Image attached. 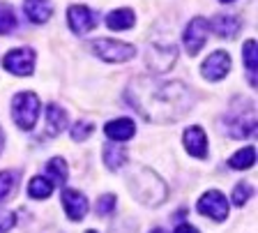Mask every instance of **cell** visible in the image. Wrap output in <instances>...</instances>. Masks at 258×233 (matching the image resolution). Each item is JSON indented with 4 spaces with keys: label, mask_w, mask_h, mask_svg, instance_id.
Wrapping results in <instances>:
<instances>
[{
    "label": "cell",
    "mask_w": 258,
    "mask_h": 233,
    "mask_svg": "<svg viewBox=\"0 0 258 233\" xmlns=\"http://www.w3.org/2000/svg\"><path fill=\"white\" fill-rule=\"evenodd\" d=\"M67 23H70L72 33L76 35H88L97 28V17L95 12L86 5H72L67 10Z\"/></svg>",
    "instance_id": "cell-10"
},
{
    "label": "cell",
    "mask_w": 258,
    "mask_h": 233,
    "mask_svg": "<svg viewBox=\"0 0 258 233\" xmlns=\"http://www.w3.org/2000/svg\"><path fill=\"white\" fill-rule=\"evenodd\" d=\"M90 51L104 63H124V60H132L136 53L132 44L120 42V39H95L90 44Z\"/></svg>",
    "instance_id": "cell-5"
},
{
    "label": "cell",
    "mask_w": 258,
    "mask_h": 233,
    "mask_svg": "<svg viewBox=\"0 0 258 233\" xmlns=\"http://www.w3.org/2000/svg\"><path fill=\"white\" fill-rule=\"evenodd\" d=\"M124 97L148 123H173L194 106V92L182 81H164L157 76H139L129 83Z\"/></svg>",
    "instance_id": "cell-1"
},
{
    "label": "cell",
    "mask_w": 258,
    "mask_h": 233,
    "mask_svg": "<svg viewBox=\"0 0 258 233\" xmlns=\"http://www.w3.org/2000/svg\"><path fill=\"white\" fill-rule=\"evenodd\" d=\"M115 196L113 194H104L102 199L97 201V206H95V212L99 217H108V215H113V210H115Z\"/></svg>",
    "instance_id": "cell-27"
},
{
    "label": "cell",
    "mask_w": 258,
    "mask_h": 233,
    "mask_svg": "<svg viewBox=\"0 0 258 233\" xmlns=\"http://www.w3.org/2000/svg\"><path fill=\"white\" fill-rule=\"evenodd\" d=\"M21 171H0V201H7L16 192Z\"/></svg>",
    "instance_id": "cell-21"
},
{
    "label": "cell",
    "mask_w": 258,
    "mask_h": 233,
    "mask_svg": "<svg viewBox=\"0 0 258 233\" xmlns=\"http://www.w3.org/2000/svg\"><path fill=\"white\" fill-rule=\"evenodd\" d=\"M224 130L233 139H247L256 134V113H253V102L244 97H237L228 106V113L224 115Z\"/></svg>",
    "instance_id": "cell-3"
},
{
    "label": "cell",
    "mask_w": 258,
    "mask_h": 233,
    "mask_svg": "<svg viewBox=\"0 0 258 233\" xmlns=\"http://www.w3.org/2000/svg\"><path fill=\"white\" fill-rule=\"evenodd\" d=\"M64 127H67V113H64V108H60L58 104H48V108H46V132H48V136H58Z\"/></svg>",
    "instance_id": "cell-18"
},
{
    "label": "cell",
    "mask_w": 258,
    "mask_h": 233,
    "mask_svg": "<svg viewBox=\"0 0 258 233\" xmlns=\"http://www.w3.org/2000/svg\"><path fill=\"white\" fill-rule=\"evenodd\" d=\"M212 28H215V33L219 35V37L233 39L237 35V30L242 28V21L235 14H219V17L215 19V23H212Z\"/></svg>",
    "instance_id": "cell-16"
},
{
    "label": "cell",
    "mask_w": 258,
    "mask_h": 233,
    "mask_svg": "<svg viewBox=\"0 0 258 233\" xmlns=\"http://www.w3.org/2000/svg\"><path fill=\"white\" fill-rule=\"evenodd\" d=\"M231 70V55L226 51H215L205 58V63L201 65V72L208 81H221Z\"/></svg>",
    "instance_id": "cell-11"
},
{
    "label": "cell",
    "mask_w": 258,
    "mask_h": 233,
    "mask_svg": "<svg viewBox=\"0 0 258 233\" xmlns=\"http://www.w3.org/2000/svg\"><path fill=\"white\" fill-rule=\"evenodd\" d=\"M28 194L32 196V199H48V196L53 194V183L48 178H44V176H35V178L28 183Z\"/></svg>",
    "instance_id": "cell-20"
},
{
    "label": "cell",
    "mask_w": 258,
    "mask_h": 233,
    "mask_svg": "<svg viewBox=\"0 0 258 233\" xmlns=\"http://www.w3.org/2000/svg\"><path fill=\"white\" fill-rule=\"evenodd\" d=\"M62 208L72 222H81V219L88 215V199L83 196V192H79V190H64L62 192Z\"/></svg>",
    "instance_id": "cell-12"
},
{
    "label": "cell",
    "mask_w": 258,
    "mask_h": 233,
    "mask_svg": "<svg viewBox=\"0 0 258 233\" xmlns=\"http://www.w3.org/2000/svg\"><path fill=\"white\" fill-rule=\"evenodd\" d=\"M173 233H201V231L196 226H191V224H180V226H177Z\"/></svg>",
    "instance_id": "cell-30"
},
{
    "label": "cell",
    "mask_w": 258,
    "mask_h": 233,
    "mask_svg": "<svg viewBox=\"0 0 258 233\" xmlns=\"http://www.w3.org/2000/svg\"><path fill=\"white\" fill-rule=\"evenodd\" d=\"M23 14L30 23H46L53 17V3L51 0H23Z\"/></svg>",
    "instance_id": "cell-14"
},
{
    "label": "cell",
    "mask_w": 258,
    "mask_h": 233,
    "mask_svg": "<svg viewBox=\"0 0 258 233\" xmlns=\"http://www.w3.org/2000/svg\"><path fill=\"white\" fill-rule=\"evenodd\" d=\"M253 162H256V150H253L251 146H247V148H242V150H237L235 155L228 159V166L235 168V171H242V168L253 166Z\"/></svg>",
    "instance_id": "cell-23"
},
{
    "label": "cell",
    "mask_w": 258,
    "mask_h": 233,
    "mask_svg": "<svg viewBox=\"0 0 258 233\" xmlns=\"http://www.w3.org/2000/svg\"><path fill=\"white\" fill-rule=\"evenodd\" d=\"M3 143H5V134H3V130H0V150H3Z\"/></svg>",
    "instance_id": "cell-32"
},
{
    "label": "cell",
    "mask_w": 258,
    "mask_h": 233,
    "mask_svg": "<svg viewBox=\"0 0 258 233\" xmlns=\"http://www.w3.org/2000/svg\"><path fill=\"white\" fill-rule=\"evenodd\" d=\"M182 143L189 155H194V157H199V159L208 157V136H205V132L199 125H191L184 130Z\"/></svg>",
    "instance_id": "cell-13"
},
{
    "label": "cell",
    "mask_w": 258,
    "mask_h": 233,
    "mask_svg": "<svg viewBox=\"0 0 258 233\" xmlns=\"http://www.w3.org/2000/svg\"><path fill=\"white\" fill-rule=\"evenodd\" d=\"M46 173H48V180L53 183V187L55 185H64L67 183V164H64V159H60V157L48 159Z\"/></svg>",
    "instance_id": "cell-24"
},
{
    "label": "cell",
    "mask_w": 258,
    "mask_h": 233,
    "mask_svg": "<svg viewBox=\"0 0 258 233\" xmlns=\"http://www.w3.org/2000/svg\"><path fill=\"white\" fill-rule=\"evenodd\" d=\"M16 28V14L12 10V5L0 3V35H10Z\"/></svg>",
    "instance_id": "cell-25"
},
{
    "label": "cell",
    "mask_w": 258,
    "mask_h": 233,
    "mask_svg": "<svg viewBox=\"0 0 258 233\" xmlns=\"http://www.w3.org/2000/svg\"><path fill=\"white\" fill-rule=\"evenodd\" d=\"M111 233H134V228L129 231L127 226H118V228H111Z\"/></svg>",
    "instance_id": "cell-31"
},
{
    "label": "cell",
    "mask_w": 258,
    "mask_h": 233,
    "mask_svg": "<svg viewBox=\"0 0 258 233\" xmlns=\"http://www.w3.org/2000/svg\"><path fill=\"white\" fill-rule=\"evenodd\" d=\"M242 58H244V65H247L249 83L256 86V42H253V39L244 42V46H242Z\"/></svg>",
    "instance_id": "cell-22"
},
{
    "label": "cell",
    "mask_w": 258,
    "mask_h": 233,
    "mask_svg": "<svg viewBox=\"0 0 258 233\" xmlns=\"http://www.w3.org/2000/svg\"><path fill=\"white\" fill-rule=\"evenodd\" d=\"M104 132H106V136L113 139V141H129L136 134V125H134V120H129V118H115L111 123H106Z\"/></svg>",
    "instance_id": "cell-15"
},
{
    "label": "cell",
    "mask_w": 258,
    "mask_h": 233,
    "mask_svg": "<svg viewBox=\"0 0 258 233\" xmlns=\"http://www.w3.org/2000/svg\"><path fill=\"white\" fill-rule=\"evenodd\" d=\"M208 33H210V21L208 19L194 17L191 21L187 23L184 35H182V42H184V46H187L189 55L201 53V49H203L205 42H208Z\"/></svg>",
    "instance_id": "cell-8"
},
{
    "label": "cell",
    "mask_w": 258,
    "mask_h": 233,
    "mask_svg": "<svg viewBox=\"0 0 258 233\" xmlns=\"http://www.w3.org/2000/svg\"><path fill=\"white\" fill-rule=\"evenodd\" d=\"M150 233H164V231H161V228H152Z\"/></svg>",
    "instance_id": "cell-33"
},
{
    "label": "cell",
    "mask_w": 258,
    "mask_h": 233,
    "mask_svg": "<svg viewBox=\"0 0 258 233\" xmlns=\"http://www.w3.org/2000/svg\"><path fill=\"white\" fill-rule=\"evenodd\" d=\"M86 233H97V231H86Z\"/></svg>",
    "instance_id": "cell-35"
},
{
    "label": "cell",
    "mask_w": 258,
    "mask_h": 233,
    "mask_svg": "<svg viewBox=\"0 0 258 233\" xmlns=\"http://www.w3.org/2000/svg\"><path fill=\"white\" fill-rule=\"evenodd\" d=\"M175 58H177L175 44H171V42L148 44V58H145V63H148V67H150L152 72H157V74L171 70L173 63H175Z\"/></svg>",
    "instance_id": "cell-6"
},
{
    "label": "cell",
    "mask_w": 258,
    "mask_h": 233,
    "mask_svg": "<svg viewBox=\"0 0 258 233\" xmlns=\"http://www.w3.org/2000/svg\"><path fill=\"white\" fill-rule=\"evenodd\" d=\"M221 3H233V0H221Z\"/></svg>",
    "instance_id": "cell-34"
},
{
    "label": "cell",
    "mask_w": 258,
    "mask_h": 233,
    "mask_svg": "<svg viewBox=\"0 0 258 233\" xmlns=\"http://www.w3.org/2000/svg\"><path fill=\"white\" fill-rule=\"evenodd\" d=\"M104 164H106L111 171H120L122 164H127V150H124L122 146L106 143V146H104Z\"/></svg>",
    "instance_id": "cell-19"
},
{
    "label": "cell",
    "mask_w": 258,
    "mask_h": 233,
    "mask_svg": "<svg viewBox=\"0 0 258 233\" xmlns=\"http://www.w3.org/2000/svg\"><path fill=\"white\" fill-rule=\"evenodd\" d=\"M14 224H16V215L14 212H7L5 217H0V233H7Z\"/></svg>",
    "instance_id": "cell-29"
},
{
    "label": "cell",
    "mask_w": 258,
    "mask_h": 233,
    "mask_svg": "<svg viewBox=\"0 0 258 233\" xmlns=\"http://www.w3.org/2000/svg\"><path fill=\"white\" fill-rule=\"evenodd\" d=\"M92 132H95V125H92V123H88V120H79V123L72 127V139L81 143V141H86Z\"/></svg>",
    "instance_id": "cell-26"
},
{
    "label": "cell",
    "mask_w": 258,
    "mask_h": 233,
    "mask_svg": "<svg viewBox=\"0 0 258 233\" xmlns=\"http://www.w3.org/2000/svg\"><path fill=\"white\" fill-rule=\"evenodd\" d=\"M35 60H37L35 51L30 46H21V49H12L3 58V67L16 76H30L35 70Z\"/></svg>",
    "instance_id": "cell-7"
},
{
    "label": "cell",
    "mask_w": 258,
    "mask_h": 233,
    "mask_svg": "<svg viewBox=\"0 0 258 233\" xmlns=\"http://www.w3.org/2000/svg\"><path fill=\"white\" fill-rule=\"evenodd\" d=\"M134 23H136V17L129 7L113 10V12H108V17H106V26L111 28V30H129Z\"/></svg>",
    "instance_id": "cell-17"
},
{
    "label": "cell",
    "mask_w": 258,
    "mask_h": 233,
    "mask_svg": "<svg viewBox=\"0 0 258 233\" xmlns=\"http://www.w3.org/2000/svg\"><path fill=\"white\" fill-rule=\"evenodd\" d=\"M196 208H199L201 215L210 217V219H215V222H224L226 217H228V201H226V196L217 190L205 192V194L201 196Z\"/></svg>",
    "instance_id": "cell-9"
},
{
    "label": "cell",
    "mask_w": 258,
    "mask_h": 233,
    "mask_svg": "<svg viewBox=\"0 0 258 233\" xmlns=\"http://www.w3.org/2000/svg\"><path fill=\"white\" fill-rule=\"evenodd\" d=\"M251 194H253L251 185H249V183H240L235 190H233V203H235V206H244Z\"/></svg>",
    "instance_id": "cell-28"
},
{
    "label": "cell",
    "mask_w": 258,
    "mask_h": 233,
    "mask_svg": "<svg viewBox=\"0 0 258 233\" xmlns=\"http://www.w3.org/2000/svg\"><path fill=\"white\" fill-rule=\"evenodd\" d=\"M129 192L143 206H161L168 196V187L159 176L148 166H134L127 173Z\"/></svg>",
    "instance_id": "cell-2"
},
{
    "label": "cell",
    "mask_w": 258,
    "mask_h": 233,
    "mask_svg": "<svg viewBox=\"0 0 258 233\" xmlns=\"http://www.w3.org/2000/svg\"><path fill=\"white\" fill-rule=\"evenodd\" d=\"M39 108H42L39 97L32 90L16 92L14 99H12V118H14L16 127L23 132H30L32 127L37 125Z\"/></svg>",
    "instance_id": "cell-4"
}]
</instances>
